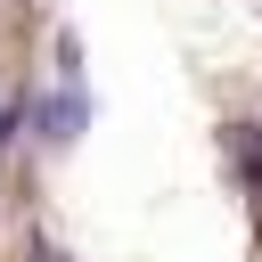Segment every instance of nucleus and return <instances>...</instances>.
Masks as SVG:
<instances>
[{
	"instance_id": "1",
	"label": "nucleus",
	"mask_w": 262,
	"mask_h": 262,
	"mask_svg": "<svg viewBox=\"0 0 262 262\" xmlns=\"http://www.w3.org/2000/svg\"><path fill=\"white\" fill-rule=\"evenodd\" d=\"M33 131H41L49 147H74V139L90 131V90H82V41H74V33H57V90L33 106Z\"/></svg>"
},
{
	"instance_id": "2",
	"label": "nucleus",
	"mask_w": 262,
	"mask_h": 262,
	"mask_svg": "<svg viewBox=\"0 0 262 262\" xmlns=\"http://www.w3.org/2000/svg\"><path fill=\"white\" fill-rule=\"evenodd\" d=\"M0 139H16V106H0Z\"/></svg>"
},
{
	"instance_id": "3",
	"label": "nucleus",
	"mask_w": 262,
	"mask_h": 262,
	"mask_svg": "<svg viewBox=\"0 0 262 262\" xmlns=\"http://www.w3.org/2000/svg\"><path fill=\"white\" fill-rule=\"evenodd\" d=\"M33 262H66V254H57V246H41V254H33Z\"/></svg>"
}]
</instances>
